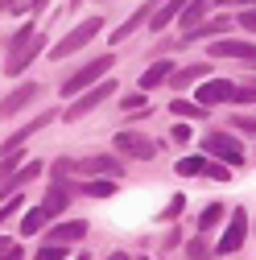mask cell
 <instances>
[{
    "mask_svg": "<svg viewBox=\"0 0 256 260\" xmlns=\"http://www.w3.org/2000/svg\"><path fill=\"white\" fill-rule=\"evenodd\" d=\"M46 50V34H38L34 21H25L17 34L9 38V58H5V75H25V67Z\"/></svg>",
    "mask_w": 256,
    "mask_h": 260,
    "instance_id": "6da1fadb",
    "label": "cell"
},
{
    "mask_svg": "<svg viewBox=\"0 0 256 260\" xmlns=\"http://www.w3.org/2000/svg\"><path fill=\"white\" fill-rule=\"evenodd\" d=\"M112 67H116V54H100V58H91L87 67H79L75 75H67V79H62L58 95H62V100H75V95H83L87 87H95V83H104Z\"/></svg>",
    "mask_w": 256,
    "mask_h": 260,
    "instance_id": "7a4b0ae2",
    "label": "cell"
},
{
    "mask_svg": "<svg viewBox=\"0 0 256 260\" xmlns=\"http://www.w3.org/2000/svg\"><path fill=\"white\" fill-rule=\"evenodd\" d=\"M95 34H104V17H87V21H79L67 38H58V42L50 46V58L58 62V58H71V54H79V50H83V46H87Z\"/></svg>",
    "mask_w": 256,
    "mask_h": 260,
    "instance_id": "3957f363",
    "label": "cell"
},
{
    "mask_svg": "<svg viewBox=\"0 0 256 260\" xmlns=\"http://www.w3.org/2000/svg\"><path fill=\"white\" fill-rule=\"evenodd\" d=\"M112 95H116V83H112V79L95 83V87H87L83 95H75V104H71L67 112H62V120H83L87 112H95V108H100L104 100H112Z\"/></svg>",
    "mask_w": 256,
    "mask_h": 260,
    "instance_id": "277c9868",
    "label": "cell"
},
{
    "mask_svg": "<svg viewBox=\"0 0 256 260\" xmlns=\"http://www.w3.org/2000/svg\"><path fill=\"white\" fill-rule=\"evenodd\" d=\"M116 149L124 157H133V161H153L157 153H162V145H157L153 137L137 133V128H124V133H116Z\"/></svg>",
    "mask_w": 256,
    "mask_h": 260,
    "instance_id": "5b68a950",
    "label": "cell"
},
{
    "mask_svg": "<svg viewBox=\"0 0 256 260\" xmlns=\"http://www.w3.org/2000/svg\"><path fill=\"white\" fill-rule=\"evenodd\" d=\"M244 240H248V211L244 207H236L232 211V219H228V232L219 236V244H215V256H232V252H240L244 248Z\"/></svg>",
    "mask_w": 256,
    "mask_h": 260,
    "instance_id": "8992f818",
    "label": "cell"
},
{
    "mask_svg": "<svg viewBox=\"0 0 256 260\" xmlns=\"http://www.w3.org/2000/svg\"><path fill=\"white\" fill-rule=\"evenodd\" d=\"M203 149L211 157H219V161H228V166H244V149H240V141L232 133H207L203 137Z\"/></svg>",
    "mask_w": 256,
    "mask_h": 260,
    "instance_id": "52a82bcc",
    "label": "cell"
},
{
    "mask_svg": "<svg viewBox=\"0 0 256 260\" xmlns=\"http://www.w3.org/2000/svg\"><path fill=\"white\" fill-rule=\"evenodd\" d=\"M211 58H236V62H252L256 67V42H240V38H215L207 42Z\"/></svg>",
    "mask_w": 256,
    "mask_h": 260,
    "instance_id": "ba28073f",
    "label": "cell"
},
{
    "mask_svg": "<svg viewBox=\"0 0 256 260\" xmlns=\"http://www.w3.org/2000/svg\"><path fill=\"white\" fill-rule=\"evenodd\" d=\"M195 100L203 108H219V104H232L236 100V83L232 79H203L199 91H195Z\"/></svg>",
    "mask_w": 256,
    "mask_h": 260,
    "instance_id": "9c48e42d",
    "label": "cell"
},
{
    "mask_svg": "<svg viewBox=\"0 0 256 260\" xmlns=\"http://www.w3.org/2000/svg\"><path fill=\"white\" fill-rule=\"evenodd\" d=\"M54 120H58V112H42V116H34L29 124H21V128H17V133H13L9 141H0V157L17 153V149H21V145H25L29 137H34V133H42V128H46V124H54Z\"/></svg>",
    "mask_w": 256,
    "mask_h": 260,
    "instance_id": "30bf717a",
    "label": "cell"
},
{
    "mask_svg": "<svg viewBox=\"0 0 256 260\" xmlns=\"http://www.w3.org/2000/svg\"><path fill=\"white\" fill-rule=\"evenodd\" d=\"M232 25H236V21H232L228 13H223V17H211V21L195 25V29H186V34H182L178 42H182V46H190V42H215L219 34H232Z\"/></svg>",
    "mask_w": 256,
    "mask_h": 260,
    "instance_id": "8fae6325",
    "label": "cell"
},
{
    "mask_svg": "<svg viewBox=\"0 0 256 260\" xmlns=\"http://www.w3.org/2000/svg\"><path fill=\"white\" fill-rule=\"evenodd\" d=\"M75 170H83L87 178H112V182H120L124 178V166L116 157H108V153H95V157H87L83 166H75Z\"/></svg>",
    "mask_w": 256,
    "mask_h": 260,
    "instance_id": "7c38bea8",
    "label": "cell"
},
{
    "mask_svg": "<svg viewBox=\"0 0 256 260\" xmlns=\"http://www.w3.org/2000/svg\"><path fill=\"white\" fill-rule=\"evenodd\" d=\"M38 174H42V161H25V166H21L17 174H9L5 182H0V203H9L13 194H17V190H25V186L34 182Z\"/></svg>",
    "mask_w": 256,
    "mask_h": 260,
    "instance_id": "4fadbf2b",
    "label": "cell"
},
{
    "mask_svg": "<svg viewBox=\"0 0 256 260\" xmlns=\"http://www.w3.org/2000/svg\"><path fill=\"white\" fill-rule=\"evenodd\" d=\"M219 5V0H186V9H182V17H178V25H182V34L186 29H195V25H203L207 21V13Z\"/></svg>",
    "mask_w": 256,
    "mask_h": 260,
    "instance_id": "5bb4252c",
    "label": "cell"
},
{
    "mask_svg": "<svg viewBox=\"0 0 256 260\" xmlns=\"http://www.w3.org/2000/svg\"><path fill=\"white\" fill-rule=\"evenodd\" d=\"M42 207H46V215H50V219H54V215H62V211L71 207V186H67V182H50Z\"/></svg>",
    "mask_w": 256,
    "mask_h": 260,
    "instance_id": "9a60e30c",
    "label": "cell"
},
{
    "mask_svg": "<svg viewBox=\"0 0 256 260\" xmlns=\"http://www.w3.org/2000/svg\"><path fill=\"white\" fill-rule=\"evenodd\" d=\"M207 75H211V62H190V67H182V71H174V75H170V83H174L178 91H186V87L203 83Z\"/></svg>",
    "mask_w": 256,
    "mask_h": 260,
    "instance_id": "2e32d148",
    "label": "cell"
},
{
    "mask_svg": "<svg viewBox=\"0 0 256 260\" xmlns=\"http://www.w3.org/2000/svg\"><path fill=\"white\" fill-rule=\"evenodd\" d=\"M34 95H38V83H21V87L9 95L5 104H0V116H17L21 108H29V104H34Z\"/></svg>",
    "mask_w": 256,
    "mask_h": 260,
    "instance_id": "e0dca14e",
    "label": "cell"
},
{
    "mask_svg": "<svg viewBox=\"0 0 256 260\" xmlns=\"http://www.w3.org/2000/svg\"><path fill=\"white\" fill-rule=\"evenodd\" d=\"M46 236H50V244H75V240L87 236V223H79V219H71V223H54Z\"/></svg>",
    "mask_w": 256,
    "mask_h": 260,
    "instance_id": "ac0fdd59",
    "label": "cell"
},
{
    "mask_svg": "<svg viewBox=\"0 0 256 260\" xmlns=\"http://www.w3.org/2000/svg\"><path fill=\"white\" fill-rule=\"evenodd\" d=\"M170 75H174V62H153V67L141 75V91H153V87H162V83H170Z\"/></svg>",
    "mask_w": 256,
    "mask_h": 260,
    "instance_id": "d6986e66",
    "label": "cell"
},
{
    "mask_svg": "<svg viewBox=\"0 0 256 260\" xmlns=\"http://www.w3.org/2000/svg\"><path fill=\"white\" fill-rule=\"evenodd\" d=\"M149 17H153V9H149V5H141L133 17H128V21H120V29H116V34H108V38H112V46H120V42H124L128 34H133V29H137L141 21H149Z\"/></svg>",
    "mask_w": 256,
    "mask_h": 260,
    "instance_id": "ffe728a7",
    "label": "cell"
},
{
    "mask_svg": "<svg viewBox=\"0 0 256 260\" xmlns=\"http://www.w3.org/2000/svg\"><path fill=\"white\" fill-rule=\"evenodd\" d=\"M223 215H228V211H223V203H211V207H203V215H199V236H211L215 227L223 223Z\"/></svg>",
    "mask_w": 256,
    "mask_h": 260,
    "instance_id": "44dd1931",
    "label": "cell"
},
{
    "mask_svg": "<svg viewBox=\"0 0 256 260\" xmlns=\"http://www.w3.org/2000/svg\"><path fill=\"white\" fill-rule=\"evenodd\" d=\"M178 178H203L207 174V157H182L178 166H174Z\"/></svg>",
    "mask_w": 256,
    "mask_h": 260,
    "instance_id": "7402d4cb",
    "label": "cell"
},
{
    "mask_svg": "<svg viewBox=\"0 0 256 260\" xmlns=\"http://www.w3.org/2000/svg\"><path fill=\"white\" fill-rule=\"evenodd\" d=\"M83 194H87V199H112V194H116V182H112V178H87Z\"/></svg>",
    "mask_w": 256,
    "mask_h": 260,
    "instance_id": "603a6c76",
    "label": "cell"
},
{
    "mask_svg": "<svg viewBox=\"0 0 256 260\" xmlns=\"http://www.w3.org/2000/svg\"><path fill=\"white\" fill-rule=\"evenodd\" d=\"M46 223H50L46 207H34V211H25V219H21V232H25V236H34V232H42Z\"/></svg>",
    "mask_w": 256,
    "mask_h": 260,
    "instance_id": "cb8c5ba5",
    "label": "cell"
},
{
    "mask_svg": "<svg viewBox=\"0 0 256 260\" xmlns=\"http://www.w3.org/2000/svg\"><path fill=\"white\" fill-rule=\"evenodd\" d=\"M170 108H174V116H182V120H203V116H207L203 104H190V100H174Z\"/></svg>",
    "mask_w": 256,
    "mask_h": 260,
    "instance_id": "d4e9b609",
    "label": "cell"
},
{
    "mask_svg": "<svg viewBox=\"0 0 256 260\" xmlns=\"http://www.w3.org/2000/svg\"><path fill=\"white\" fill-rule=\"evenodd\" d=\"M232 104H256V79L236 83V100H232Z\"/></svg>",
    "mask_w": 256,
    "mask_h": 260,
    "instance_id": "484cf974",
    "label": "cell"
},
{
    "mask_svg": "<svg viewBox=\"0 0 256 260\" xmlns=\"http://www.w3.org/2000/svg\"><path fill=\"white\" fill-rule=\"evenodd\" d=\"M186 260H207V236H199V240L186 244Z\"/></svg>",
    "mask_w": 256,
    "mask_h": 260,
    "instance_id": "4316f807",
    "label": "cell"
},
{
    "mask_svg": "<svg viewBox=\"0 0 256 260\" xmlns=\"http://www.w3.org/2000/svg\"><path fill=\"white\" fill-rule=\"evenodd\" d=\"M34 260H67V244H46Z\"/></svg>",
    "mask_w": 256,
    "mask_h": 260,
    "instance_id": "83f0119b",
    "label": "cell"
},
{
    "mask_svg": "<svg viewBox=\"0 0 256 260\" xmlns=\"http://www.w3.org/2000/svg\"><path fill=\"white\" fill-rule=\"evenodd\" d=\"M120 108H124V112H141V108H145V91H133V95H124V100H120Z\"/></svg>",
    "mask_w": 256,
    "mask_h": 260,
    "instance_id": "f1b7e54d",
    "label": "cell"
},
{
    "mask_svg": "<svg viewBox=\"0 0 256 260\" xmlns=\"http://www.w3.org/2000/svg\"><path fill=\"white\" fill-rule=\"evenodd\" d=\"M203 178H211V182H228V178H232V170H223L219 161H207V174H203Z\"/></svg>",
    "mask_w": 256,
    "mask_h": 260,
    "instance_id": "f546056e",
    "label": "cell"
},
{
    "mask_svg": "<svg viewBox=\"0 0 256 260\" xmlns=\"http://www.w3.org/2000/svg\"><path fill=\"white\" fill-rule=\"evenodd\" d=\"M236 25L244 29V34H256V9H244V13L236 17Z\"/></svg>",
    "mask_w": 256,
    "mask_h": 260,
    "instance_id": "4dcf8cb0",
    "label": "cell"
},
{
    "mask_svg": "<svg viewBox=\"0 0 256 260\" xmlns=\"http://www.w3.org/2000/svg\"><path fill=\"white\" fill-rule=\"evenodd\" d=\"M182 207H186V199H182V194H174V199L166 203V211H162V219H178V215H182Z\"/></svg>",
    "mask_w": 256,
    "mask_h": 260,
    "instance_id": "1f68e13d",
    "label": "cell"
},
{
    "mask_svg": "<svg viewBox=\"0 0 256 260\" xmlns=\"http://www.w3.org/2000/svg\"><path fill=\"white\" fill-rule=\"evenodd\" d=\"M232 128H240V133H252V137H256V116H232Z\"/></svg>",
    "mask_w": 256,
    "mask_h": 260,
    "instance_id": "d6a6232c",
    "label": "cell"
},
{
    "mask_svg": "<svg viewBox=\"0 0 256 260\" xmlns=\"http://www.w3.org/2000/svg\"><path fill=\"white\" fill-rule=\"evenodd\" d=\"M170 137H174L178 145H186V141H190V124H174V128H170Z\"/></svg>",
    "mask_w": 256,
    "mask_h": 260,
    "instance_id": "836d02e7",
    "label": "cell"
},
{
    "mask_svg": "<svg viewBox=\"0 0 256 260\" xmlns=\"http://www.w3.org/2000/svg\"><path fill=\"white\" fill-rule=\"evenodd\" d=\"M17 207H21V203H17V199H9V203H5V207H0V227H5V223H9V219H13V215H17Z\"/></svg>",
    "mask_w": 256,
    "mask_h": 260,
    "instance_id": "e575fe53",
    "label": "cell"
},
{
    "mask_svg": "<svg viewBox=\"0 0 256 260\" xmlns=\"http://www.w3.org/2000/svg\"><path fill=\"white\" fill-rule=\"evenodd\" d=\"M219 5H232V9H256V0H219Z\"/></svg>",
    "mask_w": 256,
    "mask_h": 260,
    "instance_id": "d590c367",
    "label": "cell"
},
{
    "mask_svg": "<svg viewBox=\"0 0 256 260\" xmlns=\"http://www.w3.org/2000/svg\"><path fill=\"white\" fill-rule=\"evenodd\" d=\"M21 256H25V252H21V248H17V244H13V248H9V252H5V256H0V260H21Z\"/></svg>",
    "mask_w": 256,
    "mask_h": 260,
    "instance_id": "8d00e7d4",
    "label": "cell"
},
{
    "mask_svg": "<svg viewBox=\"0 0 256 260\" xmlns=\"http://www.w3.org/2000/svg\"><path fill=\"white\" fill-rule=\"evenodd\" d=\"M0 13H17V0H0Z\"/></svg>",
    "mask_w": 256,
    "mask_h": 260,
    "instance_id": "74e56055",
    "label": "cell"
},
{
    "mask_svg": "<svg viewBox=\"0 0 256 260\" xmlns=\"http://www.w3.org/2000/svg\"><path fill=\"white\" fill-rule=\"evenodd\" d=\"M29 9H34V13H42V9H46V0H29Z\"/></svg>",
    "mask_w": 256,
    "mask_h": 260,
    "instance_id": "f35d334b",
    "label": "cell"
},
{
    "mask_svg": "<svg viewBox=\"0 0 256 260\" xmlns=\"http://www.w3.org/2000/svg\"><path fill=\"white\" fill-rule=\"evenodd\" d=\"M9 248H13V244H9V240H0V256H5V252H9Z\"/></svg>",
    "mask_w": 256,
    "mask_h": 260,
    "instance_id": "ab89813d",
    "label": "cell"
},
{
    "mask_svg": "<svg viewBox=\"0 0 256 260\" xmlns=\"http://www.w3.org/2000/svg\"><path fill=\"white\" fill-rule=\"evenodd\" d=\"M108 260H128V256H124V252H112V256H108Z\"/></svg>",
    "mask_w": 256,
    "mask_h": 260,
    "instance_id": "60d3db41",
    "label": "cell"
},
{
    "mask_svg": "<svg viewBox=\"0 0 256 260\" xmlns=\"http://www.w3.org/2000/svg\"><path fill=\"white\" fill-rule=\"evenodd\" d=\"M75 260H91V256H75Z\"/></svg>",
    "mask_w": 256,
    "mask_h": 260,
    "instance_id": "b9f144b4",
    "label": "cell"
},
{
    "mask_svg": "<svg viewBox=\"0 0 256 260\" xmlns=\"http://www.w3.org/2000/svg\"><path fill=\"white\" fill-rule=\"evenodd\" d=\"M71 5H83V0H71Z\"/></svg>",
    "mask_w": 256,
    "mask_h": 260,
    "instance_id": "7bdbcfd3",
    "label": "cell"
}]
</instances>
